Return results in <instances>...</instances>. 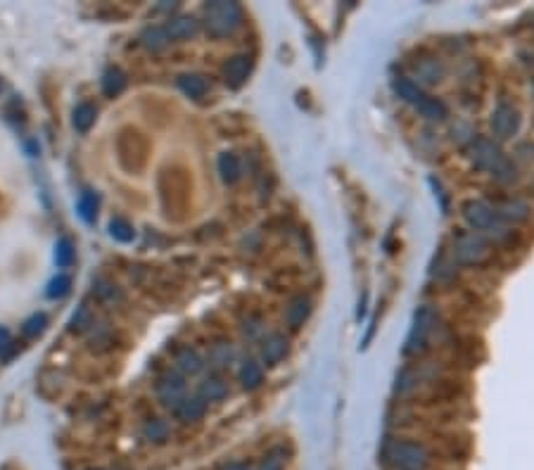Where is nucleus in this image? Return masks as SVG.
Returning <instances> with one entry per match:
<instances>
[{
    "label": "nucleus",
    "mask_w": 534,
    "mask_h": 470,
    "mask_svg": "<svg viewBox=\"0 0 534 470\" xmlns=\"http://www.w3.org/2000/svg\"><path fill=\"white\" fill-rule=\"evenodd\" d=\"M387 463L394 470H430L435 463V453L418 440H394L385 449Z\"/></svg>",
    "instance_id": "1"
},
{
    "label": "nucleus",
    "mask_w": 534,
    "mask_h": 470,
    "mask_svg": "<svg viewBox=\"0 0 534 470\" xmlns=\"http://www.w3.org/2000/svg\"><path fill=\"white\" fill-rule=\"evenodd\" d=\"M242 17V8L238 3H226V0L209 3L204 8V29L214 38H226L240 29Z\"/></svg>",
    "instance_id": "2"
},
{
    "label": "nucleus",
    "mask_w": 534,
    "mask_h": 470,
    "mask_svg": "<svg viewBox=\"0 0 534 470\" xmlns=\"http://www.w3.org/2000/svg\"><path fill=\"white\" fill-rule=\"evenodd\" d=\"M463 217H465V224L472 228V233H487L492 237H499L506 233V226H504L501 217L497 214V209L482 200L465 202Z\"/></svg>",
    "instance_id": "3"
},
{
    "label": "nucleus",
    "mask_w": 534,
    "mask_h": 470,
    "mask_svg": "<svg viewBox=\"0 0 534 470\" xmlns=\"http://www.w3.org/2000/svg\"><path fill=\"white\" fill-rule=\"evenodd\" d=\"M470 162L472 167H477L480 171H489V174L497 176L499 169L506 164L504 154L501 150H499V145L494 141H489V138H475V141L470 143Z\"/></svg>",
    "instance_id": "4"
},
{
    "label": "nucleus",
    "mask_w": 534,
    "mask_h": 470,
    "mask_svg": "<svg viewBox=\"0 0 534 470\" xmlns=\"http://www.w3.org/2000/svg\"><path fill=\"white\" fill-rule=\"evenodd\" d=\"M454 257L461 264H482L489 257V245L480 233H459L454 237Z\"/></svg>",
    "instance_id": "5"
},
{
    "label": "nucleus",
    "mask_w": 534,
    "mask_h": 470,
    "mask_svg": "<svg viewBox=\"0 0 534 470\" xmlns=\"http://www.w3.org/2000/svg\"><path fill=\"white\" fill-rule=\"evenodd\" d=\"M489 124H492V134L497 138H501V141H506V138H513L520 129V112L513 107V105L499 102L497 107H494Z\"/></svg>",
    "instance_id": "6"
},
{
    "label": "nucleus",
    "mask_w": 534,
    "mask_h": 470,
    "mask_svg": "<svg viewBox=\"0 0 534 470\" xmlns=\"http://www.w3.org/2000/svg\"><path fill=\"white\" fill-rule=\"evenodd\" d=\"M432 325H435V311H432L430 307H420L418 311H416L413 328H411V333H409V340H406L404 352L406 354H413V352L422 350V345H425V340H427V335H430Z\"/></svg>",
    "instance_id": "7"
},
{
    "label": "nucleus",
    "mask_w": 534,
    "mask_h": 470,
    "mask_svg": "<svg viewBox=\"0 0 534 470\" xmlns=\"http://www.w3.org/2000/svg\"><path fill=\"white\" fill-rule=\"evenodd\" d=\"M157 397L164 406L176 408V404L186 397V378L181 373H164L157 383Z\"/></svg>",
    "instance_id": "8"
},
{
    "label": "nucleus",
    "mask_w": 534,
    "mask_h": 470,
    "mask_svg": "<svg viewBox=\"0 0 534 470\" xmlns=\"http://www.w3.org/2000/svg\"><path fill=\"white\" fill-rule=\"evenodd\" d=\"M287 345H290V342H287L285 335H281V333L266 335L264 340H261V361H264L266 366L281 363L287 354Z\"/></svg>",
    "instance_id": "9"
},
{
    "label": "nucleus",
    "mask_w": 534,
    "mask_h": 470,
    "mask_svg": "<svg viewBox=\"0 0 534 470\" xmlns=\"http://www.w3.org/2000/svg\"><path fill=\"white\" fill-rule=\"evenodd\" d=\"M311 309H314V304H311V300L307 295H297L292 297L290 302H287L285 307V323L290 330H299L304 323L309 320L311 316Z\"/></svg>",
    "instance_id": "10"
},
{
    "label": "nucleus",
    "mask_w": 534,
    "mask_h": 470,
    "mask_svg": "<svg viewBox=\"0 0 534 470\" xmlns=\"http://www.w3.org/2000/svg\"><path fill=\"white\" fill-rule=\"evenodd\" d=\"M249 71H252V57L249 55H235L226 62L224 67V79L231 88H240L247 81Z\"/></svg>",
    "instance_id": "11"
},
{
    "label": "nucleus",
    "mask_w": 534,
    "mask_h": 470,
    "mask_svg": "<svg viewBox=\"0 0 534 470\" xmlns=\"http://www.w3.org/2000/svg\"><path fill=\"white\" fill-rule=\"evenodd\" d=\"M174 413L178 420H183V423H197V420L204 418V413H207V401H204L199 395L183 397V399L176 404Z\"/></svg>",
    "instance_id": "12"
},
{
    "label": "nucleus",
    "mask_w": 534,
    "mask_h": 470,
    "mask_svg": "<svg viewBox=\"0 0 534 470\" xmlns=\"http://www.w3.org/2000/svg\"><path fill=\"white\" fill-rule=\"evenodd\" d=\"M392 91L397 93V98H402L404 102H411L416 107L418 100L425 93H422V86H418V81H413L411 76H397L392 79Z\"/></svg>",
    "instance_id": "13"
},
{
    "label": "nucleus",
    "mask_w": 534,
    "mask_h": 470,
    "mask_svg": "<svg viewBox=\"0 0 534 470\" xmlns=\"http://www.w3.org/2000/svg\"><path fill=\"white\" fill-rule=\"evenodd\" d=\"M164 29L169 41H186V38H193L197 34V21L193 17H171Z\"/></svg>",
    "instance_id": "14"
},
{
    "label": "nucleus",
    "mask_w": 534,
    "mask_h": 470,
    "mask_svg": "<svg viewBox=\"0 0 534 470\" xmlns=\"http://www.w3.org/2000/svg\"><path fill=\"white\" fill-rule=\"evenodd\" d=\"M216 167H219V174H221V181H224V183L233 186V183H238V181H240L242 169H240V159H238V154L221 152Z\"/></svg>",
    "instance_id": "15"
},
{
    "label": "nucleus",
    "mask_w": 534,
    "mask_h": 470,
    "mask_svg": "<svg viewBox=\"0 0 534 470\" xmlns=\"http://www.w3.org/2000/svg\"><path fill=\"white\" fill-rule=\"evenodd\" d=\"M416 76H418V86L420 84H427V86L439 84L444 76V67H442V62H437V60L425 57V60H420V62H416Z\"/></svg>",
    "instance_id": "16"
},
{
    "label": "nucleus",
    "mask_w": 534,
    "mask_h": 470,
    "mask_svg": "<svg viewBox=\"0 0 534 470\" xmlns=\"http://www.w3.org/2000/svg\"><path fill=\"white\" fill-rule=\"evenodd\" d=\"M416 109L425 117L427 121H444L449 117V109H447V105H444L439 98H435V96H422L420 100H418V105H416Z\"/></svg>",
    "instance_id": "17"
},
{
    "label": "nucleus",
    "mask_w": 534,
    "mask_h": 470,
    "mask_svg": "<svg viewBox=\"0 0 534 470\" xmlns=\"http://www.w3.org/2000/svg\"><path fill=\"white\" fill-rule=\"evenodd\" d=\"M176 368L183 378H186V375H197L199 370L204 368V361L197 352L190 350V347H186V350H181L176 354Z\"/></svg>",
    "instance_id": "18"
},
{
    "label": "nucleus",
    "mask_w": 534,
    "mask_h": 470,
    "mask_svg": "<svg viewBox=\"0 0 534 470\" xmlns=\"http://www.w3.org/2000/svg\"><path fill=\"white\" fill-rule=\"evenodd\" d=\"M178 88H181L183 93H186L188 98H193V100H199V98L207 96L209 91V84L204 76L199 74H183L178 76Z\"/></svg>",
    "instance_id": "19"
},
{
    "label": "nucleus",
    "mask_w": 534,
    "mask_h": 470,
    "mask_svg": "<svg viewBox=\"0 0 534 470\" xmlns=\"http://www.w3.org/2000/svg\"><path fill=\"white\" fill-rule=\"evenodd\" d=\"M143 437L150 444H166L171 437V425L164 418H152L143 425Z\"/></svg>",
    "instance_id": "20"
},
{
    "label": "nucleus",
    "mask_w": 534,
    "mask_h": 470,
    "mask_svg": "<svg viewBox=\"0 0 534 470\" xmlns=\"http://www.w3.org/2000/svg\"><path fill=\"white\" fill-rule=\"evenodd\" d=\"M238 378H240L242 390H257V387H261V383H264V366L249 359V361L242 363Z\"/></svg>",
    "instance_id": "21"
},
{
    "label": "nucleus",
    "mask_w": 534,
    "mask_h": 470,
    "mask_svg": "<svg viewBox=\"0 0 534 470\" xmlns=\"http://www.w3.org/2000/svg\"><path fill=\"white\" fill-rule=\"evenodd\" d=\"M141 43L150 53H159L169 46V36H166L164 26H148V29L141 34Z\"/></svg>",
    "instance_id": "22"
},
{
    "label": "nucleus",
    "mask_w": 534,
    "mask_h": 470,
    "mask_svg": "<svg viewBox=\"0 0 534 470\" xmlns=\"http://www.w3.org/2000/svg\"><path fill=\"white\" fill-rule=\"evenodd\" d=\"M199 397L204 401H221L228 397V385L221 378H207L202 385H199Z\"/></svg>",
    "instance_id": "23"
},
{
    "label": "nucleus",
    "mask_w": 534,
    "mask_h": 470,
    "mask_svg": "<svg viewBox=\"0 0 534 470\" xmlns=\"http://www.w3.org/2000/svg\"><path fill=\"white\" fill-rule=\"evenodd\" d=\"M235 359V352H233V345L231 342H216L209 352V363L216 368H226L231 366V361Z\"/></svg>",
    "instance_id": "24"
},
{
    "label": "nucleus",
    "mask_w": 534,
    "mask_h": 470,
    "mask_svg": "<svg viewBox=\"0 0 534 470\" xmlns=\"http://www.w3.org/2000/svg\"><path fill=\"white\" fill-rule=\"evenodd\" d=\"M124 86H126V76L121 74L119 69H107L105 71V76H103V93L107 98H114V96H119L121 91H124Z\"/></svg>",
    "instance_id": "25"
},
{
    "label": "nucleus",
    "mask_w": 534,
    "mask_h": 470,
    "mask_svg": "<svg viewBox=\"0 0 534 470\" xmlns=\"http://www.w3.org/2000/svg\"><path fill=\"white\" fill-rule=\"evenodd\" d=\"M93 121H96V107H93L91 102H81L79 107L74 109V129L86 134L93 126Z\"/></svg>",
    "instance_id": "26"
},
{
    "label": "nucleus",
    "mask_w": 534,
    "mask_h": 470,
    "mask_svg": "<svg viewBox=\"0 0 534 470\" xmlns=\"http://www.w3.org/2000/svg\"><path fill=\"white\" fill-rule=\"evenodd\" d=\"M494 209H497V214L501 219L520 221V219L527 217V204L520 202V200H506L504 204H499V207H494Z\"/></svg>",
    "instance_id": "27"
},
{
    "label": "nucleus",
    "mask_w": 534,
    "mask_h": 470,
    "mask_svg": "<svg viewBox=\"0 0 534 470\" xmlns=\"http://www.w3.org/2000/svg\"><path fill=\"white\" fill-rule=\"evenodd\" d=\"M287 463V453L283 446H274L259 463V470H285Z\"/></svg>",
    "instance_id": "28"
},
{
    "label": "nucleus",
    "mask_w": 534,
    "mask_h": 470,
    "mask_svg": "<svg viewBox=\"0 0 534 470\" xmlns=\"http://www.w3.org/2000/svg\"><path fill=\"white\" fill-rule=\"evenodd\" d=\"M76 209H79V217L86 221V224H93L98 212V197L93 195V192H83L79 202H76Z\"/></svg>",
    "instance_id": "29"
},
{
    "label": "nucleus",
    "mask_w": 534,
    "mask_h": 470,
    "mask_svg": "<svg viewBox=\"0 0 534 470\" xmlns=\"http://www.w3.org/2000/svg\"><path fill=\"white\" fill-rule=\"evenodd\" d=\"M55 262L60 269H66L74 262V245H71L69 237H60L57 245H55Z\"/></svg>",
    "instance_id": "30"
},
{
    "label": "nucleus",
    "mask_w": 534,
    "mask_h": 470,
    "mask_svg": "<svg viewBox=\"0 0 534 470\" xmlns=\"http://www.w3.org/2000/svg\"><path fill=\"white\" fill-rule=\"evenodd\" d=\"M109 235H112L116 242H131L133 237H136V231H133V226L129 221L112 219V224H109Z\"/></svg>",
    "instance_id": "31"
},
{
    "label": "nucleus",
    "mask_w": 534,
    "mask_h": 470,
    "mask_svg": "<svg viewBox=\"0 0 534 470\" xmlns=\"http://www.w3.org/2000/svg\"><path fill=\"white\" fill-rule=\"evenodd\" d=\"M71 287V278L66 273H57L48 285V297L50 300H57V297H64Z\"/></svg>",
    "instance_id": "32"
},
{
    "label": "nucleus",
    "mask_w": 534,
    "mask_h": 470,
    "mask_svg": "<svg viewBox=\"0 0 534 470\" xmlns=\"http://www.w3.org/2000/svg\"><path fill=\"white\" fill-rule=\"evenodd\" d=\"M71 325H74L76 330H86L93 325V314L88 307H79L74 311V316H71Z\"/></svg>",
    "instance_id": "33"
},
{
    "label": "nucleus",
    "mask_w": 534,
    "mask_h": 470,
    "mask_svg": "<svg viewBox=\"0 0 534 470\" xmlns=\"http://www.w3.org/2000/svg\"><path fill=\"white\" fill-rule=\"evenodd\" d=\"M46 323H48V318L43 316V314H33V316H31V318H26V323H24V335L36 337L38 333H43V328H46Z\"/></svg>",
    "instance_id": "34"
},
{
    "label": "nucleus",
    "mask_w": 534,
    "mask_h": 470,
    "mask_svg": "<svg viewBox=\"0 0 534 470\" xmlns=\"http://www.w3.org/2000/svg\"><path fill=\"white\" fill-rule=\"evenodd\" d=\"M96 295H98L103 302H114V300H119V290H116V285L107 283V280H100V283L96 285Z\"/></svg>",
    "instance_id": "35"
},
{
    "label": "nucleus",
    "mask_w": 534,
    "mask_h": 470,
    "mask_svg": "<svg viewBox=\"0 0 534 470\" xmlns=\"http://www.w3.org/2000/svg\"><path fill=\"white\" fill-rule=\"evenodd\" d=\"M242 333L249 337V340H257L259 335H264V323L261 318H247L242 325Z\"/></svg>",
    "instance_id": "36"
},
{
    "label": "nucleus",
    "mask_w": 534,
    "mask_h": 470,
    "mask_svg": "<svg viewBox=\"0 0 534 470\" xmlns=\"http://www.w3.org/2000/svg\"><path fill=\"white\" fill-rule=\"evenodd\" d=\"M221 470H252V466L247 461H228L221 466Z\"/></svg>",
    "instance_id": "37"
},
{
    "label": "nucleus",
    "mask_w": 534,
    "mask_h": 470,
    "mask_svg": "<svg viewBox=\"0 0 534 470\" xmlns=\"http://www.w3.org/2000/svg\"><path fill=\"white\" fill-rule=\"evenodd\" d=\"M8 345H10V333L5 328H0V352H3Z\"/></svg>",
    "instance_id": "38"
}]
</instances>
